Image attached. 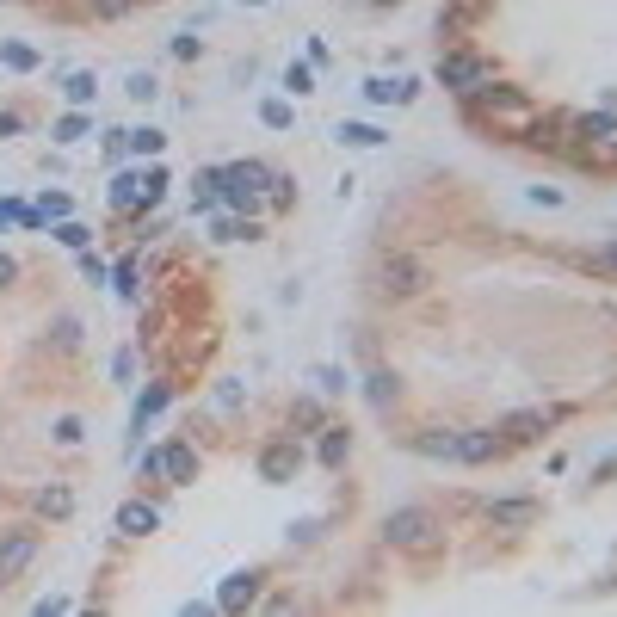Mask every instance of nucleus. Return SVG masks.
<instances>
[{"label":"nucleus","instance_id":"nucleus-1","mask_svg":"<svg viewBox=\"0 0 617 617\" xmlns=\"http://www.w3.org/2000/svg\"><path fill=\"white\" fill-rule=\"evenodd\" d=\"M377 537L389 543L395 556H439L445 550V519L432 513V506L408 500V506H389V513H383Z\"/></svg>","mask_w":617,"mask_h":617},{"label":"nucleus","instance_id":"nucleus-2","mask_svg":"<svg viewBox=\"0 0 617 617\" xmlns=\"http://www.w3.org/2000/svg\"><path fill=\"white\" fill-rule=\"evenodd\" d=\"M463 112L476 118V124L506 130V136H525V124L537 118V99H531L525 87H513V81H488L482 93H469V99H463Z\"/></svg>","mask_w":617,"mask_h":617},{"label":"nucleus","instance_id":"nucleus-3","mask_svg":"<svg viewBox=\"0 0 617 617\" xmlns=\"http://www.w3.org/2000/svg\"><path fill=\"white\" fill-rule=\"evenodd\" d=\"M432 81H439L445 93H457V99H469L488 81H500V62L482 56L476 44H451V50H439V62H432Z\"/></svg>","mask_w":617,"mask_h":617},{"label":"nucleus","instance_id":"nucleus-4","mask_svg":"<svg viewBox=\"0 0 617 617\" xmlns=\"http://www.w3.org/2000/svg\"><path fill=\"white\" fill-rule=\"evenodd\" d=\"M303 463H309V451H303L297 432H278V439H266V445H260V457H253V469H260V482H266V488L297 482V476H303Z\"/></svg>","mask_w":617,"mask_h":617},{"label":"nucleus","instance_id":"nucleus-5","mask_svg":"<svg viewBox=\"0 0 617 617\" xmlns=\"http://www.w3.org/2000/svg\"><path fill=\"white\" fill-rule=\"evenodd\" d=\"M574 408H513V414H500L494 426H500V439H506V451H519V445H543V432L550 426H562Z\"/></svg>","mask_w":617,"mask_h":617},{"label":"nucleus","instance_id":"nucleus-6","mask_svg":"<svg viewBox=\"0 0 617 617\" xmlns=\"http://www.w3.org/2000/svg\"><path fill=\"white\" fill-rule=\"evenodd\" d=\"M476 513L488 519V531H531L543 519V500L537 494H494V500L476 506Z\"/></svg>","mask_w":617,"mask_h":617},{"label":"nucleus","instance_id":"nucleus-7","mask_svg":"<svg viewBox=\"0 0 617 617\" xmlns=\"http://www.w3.org/2000/svg\"><path fill=\"white\" fill-rule=\"evenodd\" d=\"M506 457V439L500 426H457V445H451V463L457 469H488Z\"/></svg>","mask_w":617,"mask_h":617},{"label":"nucleus","instance_id":"nucleus-8","mask_svg":"<svg viewBox=\"0 0 617 617\" xmlns=\"http://www.w3.org/2000/svg\"><path fill=\"white\" fill-rule=\"evenodd\" d=\"M426 284H432V272H426V260H414V253H389V260L377 266L383 297H420Z\"/></svg>","mask_w":617,"mask_h":617},{"label":"nucleus","instance_id":"nucleus-9","mask_svg":"<svg viewBox=\"0 0 617 617\" xmlns=\"http://www.w3.org/2000/svg\"><path fill=\"white\" fill-rule=\"evenodd\" d=\"M260 599H266V568H235V574H223V587H216V611L223 617L253 611Z\"/></svg>","mask_w":617,"mask_h":617},{"label":"nucleus","instance_id":"nucleus-10","mask_svg":"<svg viewBox=\"0 0 617 617\" xmlns=\"http://www.w3.org/2000/svg\"><path fill=\"white\" fill-rule=\"evenodd\" d=\"M38 550H44V537L31 531V525H13V531H0V587L7 580H19L31 562H38Z\"/></svg>","mask_w":617,"mask_h":617},{"label":"nucleus","instance_id":"nucleus-11","mask_svg":"<svg viewBox=\"0 0 617 617\" xmlns=\"http://www.w3.org/2000/svg\"><path fill=\"white\" fill-rule=\"evenodd\" d=\"M198 469H204V457H198L192 439H167V445H161V482H167V488H192Z\"/></svg>","mask_w":617,"mask_h":617},{"label":"nucleus","instance_id":"nucleus-12","mask_svg":"<svg viewBox=\"0 0 617 617\" xmlns=\"http://www.w3.org/2000/svg\"><path fill=\"white\" fill-rule=\"evenodd\" d=\"M315 463H321V469H346V463H352V426L321 420V426H315Z\"/></svg>","mask_w":617,"mask_h":617},{"label":"nucleus","instance_id":"nucleus-13","mask_svg":"<svg viewBox=\"0 0 617 617\" xmlns=\"http://www.w3.org/2000/svg\"><path fill=\"white\" fill-rule=\"evenodd\" d=\"M210 241H216V247L266 241V223H260V216H235V210H210Z\"/></svg>","mask_w":617,"mask_h":617},{"label":"nucleus","instance_id":"nucleus-14","mask_svg":"<svg viewBox=\"0 0 617 617\" xmlns=\"http://www.w3.org/2000/svg\"><path fill=\"white\" fill-rule=\"evenodd\" d=\"M358 93H365V105H414V99H420V81H414V75H371Z\"/></svg>","mask_w":617,"mask_h":617},{"label":"nucleus","instance_id":"nucleus-15","mask_svg":"<svg viewBox=\"0 0 617 617\" xmlns=\"http://www.w3.org/2000/svg\"><path fill=\"white\" fill-rule=\"evenodd\" d=\"M118 531H124V537H155V531H161V506H155L149 494L124 500V506H118Z\"/></svg>","mask_w":617,"mask_h":617},{"label":"nucleus","instance_id":"nucleus-16","mask_svg":"<svg viewBox=\"0 0 617 617\" xmlns=\"http://www.w3.org/2000/svg\"><path fill=\"white\" fill-rule=\"evenodd\" d=\"M358 389H365L371 414H395V402H402V377H395V371H383V365L358 377Z\"/></svg>","mask_w":617,"mask_h":617},{"label":"nucleus","instance_id":"nucleus-17","mask_svg":"<svg viewBox=\"0 0 617 617\" xmlns=\"http://www.w3.org/2000/svg\"><path fill=\"white\" fill-rule=\"evenodd\" d=\"M451 445H457V426H420V432H408V451L426 457V463H451Z\"/></svg>","mask_w":617,"mask_h":617},{"label":"nucleus","instance_id":"nucleus-18","mask_svg":"<svg viewBox=\"0 0 617 617\" xmlns=\"http://www.w3.org/2000/svg\"><path fill=\"white\" fill-rule=\"evenodd\" d=\"M105 198H112L118 216H136V210H142V167H118L112 186H105Z\"/></svg>","mask_w":617,"mask_h":617},{"label":"nucleus","instance_id":"nucleus-19","mask_svg":"<svg viewBox=\"0 0 617 617\" xmlns=\"http://www.w3.org/2000/svg\"><path fill=\"white\" fill-rule=\"evenodd\" d=\"M334 142H340V149H383L389 130L371 124V118H340V124H334Z\"/></svg>","mask_w":617,"mask_h":617},{"label":"nucleus","instance_id":"nucleus-20","mask_svg":"<svg viewBox=\"0 0 617 617\" xmlns=\"http://www.w3.org/2000/svg\"><path fill=\"white\" fill-rule=\"evenodd\" d=\"M68 210H75V198H68V192H38V204L25 210V229H50V223H62Z\"/></svg>","mask_w":617,"mask_h":617},{"label":"nucleus","instance_id":"nucleus-21","mask_svg":"<svg viewBox=\"0 0 617 617\" xmlns=\"http://www.w3.org/2000/svg\"><path fill=\"white\" fill-rule=\"evenodd\" d=\"M167 402H173V383H167V377H155L149 389H142V395H136V414H130V426L142 432V426H149L155 414H167Z\"/></svg>","mask_w":617,"mask_h":617},{"label":"nucleus","instance_id":"nucleus-22","mask_svg":"<svg viewBox=\"0 0 617 617\" xmlns=\"http://www.w3.org/2000/svg\"><path fill=\"white\" fill-rule=\"evenodd\" d=\"M0 68H13V75H38L44 50L38 44H19V38H0Z\"/></svg>","mask_w":617,"mask_h":617},{"label":"nucleus","instance_id":"nucleus-23","mask_svg":"<svg viewBox=\"0 0 617 617\" xmlns=\"http://www.w3.org/2000/svg\"><path fill=\"white\" fill-rule=\"evenodd\" d=\"M124 149H130L136 161H161V155H167V130L136 124V130H124Z\"/></svg>","mask_w":617,"mask_h":617},{"label":"nucleus","instance_id":"nucleus-24","mask_svg":"<svg viewBox=\"0 0 617 617\" xmlns=\"http://www.w3.org/2000/svg\"><path fill=\"white\" fill-rule=\"evenodd\" d=\"M284 210H297V179L284 167H272L266 173V216H284Z\"/></svg>","mask_w":617,"mask_h":617},{"label":"nucleus","instance_id":"nucleus-25","mask_svg":"<svg viewBox=\"0 0 617 617\" xmlns=\"http://www.w3.org/2000/svg\"><path fill=\"white\" fill-rule=\"evenodd\" d=\"M93 130V112H81V105H68V112L50 124V142H62V149H75V142Z\"/></svg>","mask_w":617,"mask_h":617},{"label":"nucleus","instance_id":"nucleus-26","mask_svg":"<svg viewBox=\"0 0 617 617\" xmlns=\"http://www.w3.org/2000/svg\"><path fill=\"white\" fill-rule=\"evenodd\" d=\"M260 124L266 130H297V99H290V93H266L260 99Z\"/></svg>","mask_w":617,"mask_h":617},{"label":"nucleus","instance_id":"nucleus-27","mask_svg":"<svg viewBox=\"0 0 617 617\" xmlns=\"http://www.w3.org/2000/svg\"><path fill=\"white\" fill-rule=\"evenodd\" d=\"M62 99H68V105H81V112H87V105L99 99V75H93V68H75V75L62 81Z\"/></svg>","mask_w":617,"mask_h":617},{"label":"nucleus","instance_id":"nucleus-28","mask_svg":"<svg viewBox=\"0 0 617 617\" xmlns=\"http://www.w3.org/2000/svg\"><path fill=\"white\" fill-rule=\"evenodd\" d=\"M278 93L309 99V93H315V62H309V56H303V62H290V68H284V81H278Z\"/></svg>","mask_w":617,"mask_h":617},{"label":"nucleus","instance_id":"nucleus-29","mask_svg":"<svg viewBox=\"0 0 617 617\" xmlns=\"http://www.w3.org/2000/svg\"><path fill=\"white\" fill-rule=\"evenodd\" d=\"M124 99H130V105H155V99H161V81L149 75V68H130V81H124Z\"/></svg>","mask_w":617,"mask_h":617},{"label":"nucleus","instance_id":"nucleus-30","mask_svg":"<svg viewBox=\"0 0 617 617\" xmlns=\"http://www.w3.org/2000/svg\"><path fill=\"white\" fill-rule=\"evenodd\" d=\"M50 235L68 247V253H81V247H93V229L87 223H75V216H62V223H50Z\"/></svg>","mask_w":617,"mask_h":617},{"label":"nucleus","instance_id":"nucleus-31","mask_svg":"<svg viewBox=\"0 0 617 617\" xmlns=\"http://www.w3.org/2000/svg\"><path fill=\"white\" fill-rule=\"evenodd\" d=\"M112 278H118V297H124V303H142V266H136V253H130V260H118Z\"/></svg>","mask_w":617,"mask_h":617},{"label":"nucleus","instance_id":"nucleus-32","mask_svg":"<svg viewBox=\"0 0 617 617\" xmlns=\"http://www.w3.org/2000/svg\"><path fill=\"white\" fill-rule=\"evenodd\" d=\"M315 389H321V395H346V389H358V383H352L340 365H315Z\"/></svg>","mask_w":617,"mask_h":617},{"label":"nucleus","instance_id":"nucleus-33","mask_svg":"<svg viewBox=\"0 0 617 617\" xmlns=\"http://www.w3.org/2000/svg\"><path fill=\"white\" fill-rule=\"evenodd\" d=\"M38 513L68 519V513H75V494H68V488H44V494H38Z\"/></svg>","mask_w":617,"mask_h":617},{"label":"nucleus","instance_id":"nucleus-34","mask_svg":"<svg viewBox=\"0 0 617 617\" xmlns=\"http://www.w3.org/2000/svg\"><path fill=\"white\" fill-rule=\"evenodd\" d=\"M167 56H173V62H198V56H204V38H192V31H179V38L167 44Z\"/></svg>","mask_w":617,"mask_h":617},{"label":"nucleus","instance_id":"nucleus-35","mask_svg":"<svg viewBox=\"0 0 617 617\" xmlns=\"http://www.w3.org/2000/svg\"><path fill=\"white\" fill-rule=\"evenodd\" d=\"M315 537H321V519H297V525L284 531V543H290V550H309Z\"/></svg>","mask_w":617,"mask_h":617},{"label":"nucleus","instance_id":"nucleus-36","mask_svg":"<svg viewBox=\"0 0 617 617\" xmlns=\"http://www.w3.org/2000/svg\"><path fill=\"white\" fill-rule=\"evenodd\" d=\"M321 420H328V414H321V408L309 402V395H303V402H297V408H290V426H309V432H303V439H315V426H321Z\"/></svg>","mask_w":617,"mask_h":617},{"label":"nucleus","instance_id":"nucleus-37","mask_svg":"<svg viewBox=\"0 0 617 617\" xmlns=\"http://www.w3.org/2000/svg\"><path fill=\"white\" fill-rule=\"evenodd\" d=\"M87 7H93V19H124V13L142 7V0H87Z\"/></svg>","mask_w":617,"mask_h":617},{"label":"nucleus","instance_id":"nucleus-38","mask_svg":"<svg viewBox=\"0 0 617 617\" xmlns=\"http://www.w3.org/2000/svg\"><path fill=\"white\" fill-rule=\"evenodd\" d=\"M81 432H87V426H81V414H62L50 439H56V445H81Z\"/></svg>","mask_w":617,"mask_h":617},{"label":"nucleus","instance_id":"nucleus-39","mask_svg":"<svg viewBox=\"0 0 617 617\" xmlns=\"http://www.w3.org/2000/svg\"><path fill=\"white\" fill-rule=\"evenodd\" d=\"M599 278H617V241H605V247H593V260H587Z\"/></svg>","mask_w":617,"mask_h":617},{"label":"nucleus","instance_id":"nucleus-40","mask_svg":"<svg viewBox=\"0 0 617 617\" xmlns=\"http://www.w3.org/2000/svg\"><path fill=\"white\" fill-rule=\"evenodd\" d=\"M81 272H87L93 284H105V278H112V266H105V260H99V253H93V247H81Z\"/></svg>","mask_w":617,"mask_h":617},{"label":"nucleus","instance_id":"nucleus-41","mask_svg":"<svg viewBox=\"0 0 617 617\" xmlns=\"http://www.w3.org/2000/svg\"><path fill=\"white\" fill-rule=\"evenodd\" d=\"M25 210H31L25 198H0V229H7V223H25Z\"/></svg>","mask_w":617,"mask_h":617},{"label":"nucleus","instance_id":"nucleus-42","mask_svg":"<svg viewBox=\"0 0 617 617\" xmlns=\"http://www.w3.org/2000/svg\"><path fill=\"white\" fill-rule=\"evenodd\" d=\"M216 408H241V383H235V377L216 383Z\"/></svg>","mask_w":617,"mask_h":617},{"label":"nucleus","instance_id":"nucleus-43","mask_svg":"<svg viewBox=\"0 0 617 617\" xmlns=\"http://www.w3.org/2000/svg\"><path fill=\"white\" fill-rule=\"evenodd\" d=\"M136 469H142V482H161V445H155V451H142V457H136Z\"/></svg>","mask_w":617,"mask_h":617},{"label":"nucleus","instance_id":"nucleus-44","mask_svg":"<svg viewBox=\"0 0 617 617\" xmlns=\"http://www.w3.org/2000/svg\"><path fill=\"white\" fill-rule=\"evenodd\" d=\"M525 198H531V204H543V210H556V204H562V186H531Z\"/></svg>","mask_w":617,"mask_h":617},{"label":"nucleus","instance_id":"nucleus-45","mask_svg":"<svg viewBox=\"0 0 617 617\" xmlns=\"http://www.w3.org/2000/svg\"><path fill=\"white\" fill-rule=\"evenodd\" d=\"M56 346H81V321L62 315V321H56Z\"/></svg>","mask_w":617,"mask_h":617},{"label":"nucleus","instance_id":"nucleus-46","mask_svg":"<svg viewBox=\"0 0 617 617\" xmlns=\"http://www.w3.org/2000/svg\"><path fill=\"white\" fill-rule=\"evenodd\" d=\"M68 605H75V599H68V593H50V599H38V605H31V611H38V617H50V611H68Z\"/></svg>","mask_w":617,"mask_h":617},{"label":"nucleus","instance_id":"nucleus-47","mask_svg":"<svg viewBox=\"0 0 617 617\" xmlns=\"http://www.w3.org/2000/svg\"><path fill=\"white\" fill-rule=\"evenodd\" d=\"M19 130H25V112H0V142L19 136Z\"/></svg>","mask_w":617,"mask_h":617},{"label":"nucleus","instance_id":"nucleus-48","mask_svg":"<svg viewBox=\"0 0 617 617\" xmlns=\"http://www.w3.org/2000/svg\"><path fill=\"white\" fill-rule=\"evenodd\" d=\"M112 371H118V377L130 383V377H136V352H118V358H112Z\"/></svg>","mask_w":617,"mask_h":617},{"label":"nucleus","instance_id":"nucleus-49","mask_svg":"<svg viewBox=\"0 0 617 617\" xmlns=\"http://www.w3.org/2000/svg\"><path fill=\"white\" fill-rule=\"evenodd\" d=\"M13 278H19V260H13V253H0V290H7Z\"/></svg>","mask_w":617,"mask_h":617},{"label":"nucleus","instance_id":"nucleus-50","mask_svg":"<svg viewBox=\"0 0 617 617\" xmlns=\"http://www.w3.org/2000/svg\"><path fill=\"white\" fill-rule=\"evenodd\" d=\"M605 476H617V451H611V457H605V463L593 469V482H605Z\"/></svg>","mask_w":617,"mask_h":617},{"label":"nucleus","instance_id":"nucleus-51","mask_svg":"<svg viewBox=\"0 0 617 617\" xmlns=\"http://www.w3.org/2000/svg\"><path fill=\"white\" fill-rule=\"evenodd\" d=\"M235 7H272V0H235Z\"/></svg>","mask_w":617,"mask_h":617},{"label":"nucleus","instance_id":"nucleus-52","mask_svg":"<svg viewBox=\"0 0 617 617\" xmlns=\"http://www.w3.org/2000/svg\"><path fill=\"white\" fill-rule=\"evenodd\" d=\"M611 149H617V142H611Z\"/></svg>","mask_w":617,"mask_h":617}]
</instances>
